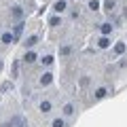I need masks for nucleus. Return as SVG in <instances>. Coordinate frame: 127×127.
<instances>
[{"label":"nucleus","instance_id":"1","mask_svg":"<svg viewBox=\"0 0 127 127\" xmlns=\"http://www.w3.org/2000/svg\"><path fill=\"white\" fill-rule=\"evenodd\" d=\"M51 83H53V74H51V72H45V74L40 76V85L47 87V85H51Z\"/></svg>","mask_w":127,"mask_h":127},{"label":"nucleus","instance_id":"2","mask_svg":"<svg viewBox=\"0 0 127 127\" xmlns=\"http://www.w3.org/2000/svg\"><path fill=\"white\" fill-rule=\"evenodd\" d=\"M106 95H108V89L106 87H100V89L95 91V100H104Z\"/></svg>","mask_w":127,"mask_h":127},{"label":"nucleus","instance_id":"3","mask_svg":"<svg viewBox=\"0 0 127 127\" xmlns=\"http://www.w3.org/2000/svg\"><path fill=\"white\" fill-rule=\"evenodd\" d=\"M53 9L57 11V13H64V11H66V0H59V2H55Z\"/></svg>","mask_w":127,"mask_h":127},{"label":"nucleus","instance_id":"4","mask_svg":"<svg viewBox=\"0 0 127 127\" xmlns=\"http://www.w3.org/2000/svg\"><path fill=\"white\" fill-rule=\"evenodd\" d=\"M2 42H4V45H11V42H15V36L9 34V32H4V34H2Z\"/></svg>","mask_w":127,"mask_h":127},{"label":"nucleus","instance_id":"5","mask_svg":"<svg viewBox=\"0 0 127 127\" xmlns=\"http://www.w3.org/2000/svg\"><path fill=\"white\" fill-rule=\"evenodd\" d=\"M23 62H26V64H34V62H36V53H34V51H30V53H26V57H23Z\"/></svg>","mask_w":127,"mask_h":127},{"label":"nucleus","instance_id":"6","mask_svg":"<svg viewBox=\"0 0 127 127\" xmlns=\"http://www.w3.org/2000/svg\"><path fill=\"white\" fill-rule=\"evenodd\" d=\"M97 47H100V49H106V47H110V40H108V36H102L100 40H97Z\"/></svg>","mask_w":127,"mask_h":127},{"label":"nucleus","instance_id":"7","mask_svg":"<svg viewBox=\"0 0 127 127\" xmlns=\"http://www.w3.org/2000/svg\"><path fill=\"white\" fill-rule=\"evenodd\" d=\"M21 32H23V21H19L17 26H15V34H13V36H15V40H17V38L21 36Z\"/></svg>","mask_w":127,"mask_h":127},{"label":"nucleus","instance_id":"8","mask_svg":"<svg viewBox=\"0 0 127 127\" xmlns=\"http://www.w3.org/2000/svg\"><path fill=\"white\" fill-rule=\"evenodd\" d=\"M114 53H117V55L125 53V42H117V45H114Z\"/></svg>","mask_w":127,"mask_h":127},{"label":"nucleus","instance_id":"9","mask_svg":"<svg viewBox=\"0 0 127 127\" xmlns=\"http://www.w3.org/2000/svg\"><path fill=\"white\" fill-rule=\"evenodd\" d=\"M11 13H13V17H15V19H21V17H23L21 6H13V11H11Z\"/></svg>","mask_w":127,"mask_h":127},{"label":"nucleus","instance_id":"10","mask_svg":"<svg viewBox=\"0 0 127 127\" xmlns=\"http://www.w3.org/2000/svg\"><path fill=\"white\" fill-rule=\"evenodd\" d=\"M100 30H102V34H104V36H108L110 32H112V26H110V23H102Z\"/></svg>","mask_w":127,"mask_h":127},{"label":"nucleus","instance_id":"11","mask_svg":"<svg viewBox=\"0 0 127 127\" xmlns=\"http://www.w3.org/2000/svg\"><path fill=\"white\" fill-rule=\"evenodd\" d=\"M40 110H42V112H51V102L49 100L40 102Z\"/></svg>","mask_w":127,"mask_h":127},{"label":"nucleus","instance_id":"12","mask_svg":"<svg viewBox=\"0 0 127 127\" xmlns=\"http://www.w3.org/2000/svg\"><path fill=\"white\" fill-rule=\"evenodd\" d=\"M36 42H38V36H36V34H34V36H30V38H28V40H26V47H34V45H36Z\"/></svg>","mask_w":127,"mask_h":127},{"label":"nucleus","instance_id":"13","mask_svg":"<svg viewBox=\"0 0 127 127\" xmlns=\"http://www.w3.org/2000/svg\"><path fill=\"white\" fill-rule=\"evenodd\" d=\"M72 112H74V106L72 104H66V106H64V114H66V117H70Z\"/></svg>","mask_w":127,"mask_h":127},{"label":"nucleus","instance_id":"14","mask_svg":"<svg viewBox=\"0 0 127 127\" xmlns=\"http://www.w3.org/2000/svg\"><path fill=\"white\" fill-rule=\"evenodd\" d=\"M53 55H45V57H42V64H45V66H51V64H53Z\"/></svg>","mask_w":127,"mask_h":127},{"label":"nucleus","instance_id":"15","mask_svg":"<svg viewBox=\"0 0 127 127\" xmlns=\"http://www.w3.org/2000/svg\"><path fill=\"white\" fill-rule=\"evenodd\" d=\"M104 6H106V11H112V9H114V0H106Z\"/></svg>","mask_w":127,"mask_h":127},{"label":"nucleus","instance_id":"16","mask_svg":"<svg viewBox=\"0 0 127 127\" xmlns=\"http://www.w3.org/2000/svg\"><path fill=\"white\" fill-rule=\"evenodd\" d=\"M97 6H100L97 0H91V2H89V9H91V11H97Z\"/></svg>","mask_w":127,"mask_h":127},{"label":"nucleus","instance_id":"17","mask_svg":"<svg viewBox=\"0 0 127 127\" xmlns=\"http://www.w3.org/2000/svg\"><path fill=\"white\" fill-rule=\"evenodd\" d=\"M66 123H64V119H55L53 121V127H64Z\"/></svg>","mask_w":127,"mask_h":127},{"label":"nucleus","instance_id":"18","mask_svg":"<svg viewBox=\"0 0 127 127\" xmlns=\"http://www.w3.org/2000/svg\"><path fill=\"white\" fill-rule=\"evenodd\" d=\"M59 53H62V55H68V53H70V47H62V49H59Z\"/></svg>","mask_w":127,"mask_h":127},{"label":"nucleus","instance_id":"19","mask_svg":"<svg viewBox=\"0 0 127 127\" xmlns=\"http://www.w3.org/2000/svg\"><path fill=\"white\" fill-rule=\"evenodd\" d=\"M49 23H51V26H57V23H59V17H51Z\"/></svg>","mask_w":127,"mask_h":127},{"label":"nucleus","instance_id":"20","mask_svg":"<svg viewBox=\"0 0 127 127\" xmlns=\"http://www.w3.org/2000/svg\"><path fill=\"white\" fill-rule=\"evenodd\" d=\"M2 127H13V121H11V123H4Z\"/></svg>","mask_w":127,"mask_h":127},{"label":"nucleus","instance_id":"21","mask_svg":"<svg viewBox=\"0 0 127 127\" xmlns=\"http://www.w3.org/2000/svg\"><path fill=\"white\" fill-rule=\"evenodd\" d=\"M123 15H125V17H127V6H125V11H123Z\"/></svg>","mask_w":127,"mask_h":127},{"label":"nucleus","instance_id":"22","mask_svg":"<svg viewBox=\"0 0 127 127\" xmlns=\"http://www.w3.org/2000/svg\"><path fill=\"white\" fill-rule=\"evenodd\" d=\"M19 127H28V125H26V123H21V125H19Z\"/></svg>","mask_w":127,"mask_h":127},{"label":"nucleus","instance_id":"23","mask_svg":"<svg viewBox=\"0 0 127 127\" xmlns=\"http://www.w3.org/2000/svg\"><path fill=\"white\" fill-rule=\"evenodd\" d=\"M2 66H4V64H2V62H0V70H2Z\"/></svg>","mask_w":127,"mask_h":127}]
</instances>
